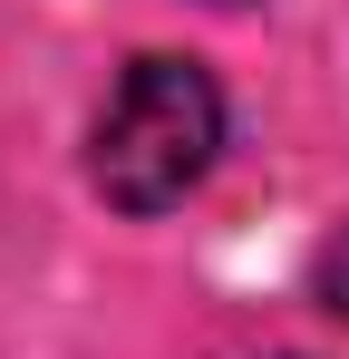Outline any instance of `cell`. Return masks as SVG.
I'll use <instances>...</instances> for the list:
<instances>
[{
	"instance_id": "3957f363",
	"label": "cell",
	"mask_w": 349,
	"mask_h": 359,
	"mask_svg": "<svg viewBox=\"0 0 349 359\" xmlns=\"http://www.w3.org/2000/svg\"><path fill=\"white\" fill-rule=\"evenodd\" d=\"M224 10H233V0H224Z\"/></svg>"
},
{
	"instance_id": "7a4b0ae2",
	"label": "cell",
	"mask_w": 349,
	"mask_h": 359,
	"mask_svg": "<svg viewBox=\"0 0 349 359\" xmlns=\"http://www.w3.org/2000/svg\"><path fill=\"white\" fill-rule=\"evenodd\" d=\"M310 301H320L330 320H349V224L320 243V262H310Z\"/></svg>"
},
{
	"instance_id": "6da1fadb",
	"label": "cell",
	"mask_w": 349,
	"mask_h": 359,
	"mask_svg": "<svg viewBox=\"0 0 349 359\" xmlns=\"http://www.w3.org/2000/svg\"><path fill=\"white\" fill-rule=\"evenodd\" d=\"M214 146H224L214 78L194 59H136L116 78L97 136H88V175H97V194L126 204V214H165V204H184V194L204 184Z\"/></svg>"
}]
</instances>
